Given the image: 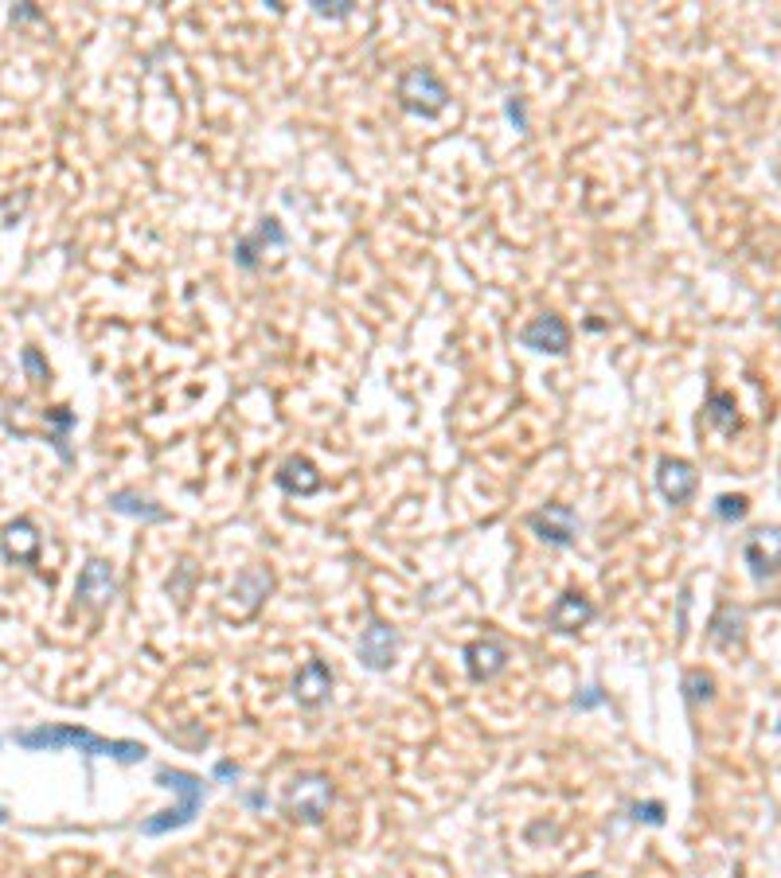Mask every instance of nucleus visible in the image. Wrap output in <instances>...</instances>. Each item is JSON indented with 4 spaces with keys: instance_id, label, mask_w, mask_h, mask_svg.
I'll return each instance as SVG.
<instances>
[{
    "instance_id": "5701e85b",
    "label": "nucleus",
    "mask_w": 781,
    "mask_h": 878,
    "mask_svg": "<svg viewBox=\"0 0 781 878\" xmlns=\"http://www.w3.org/2000/svg\"><path fill=\"white\" fill-rule=\"evenodd\" d=\"M24 367H28V375H32V383H47L51 379V371H47V363L40 360V352L36 348H24Z\"/></svg>"
},
{
    "instance_id": "4468645a",
    "label": "nucleus",
    "mask_w": 781,
    "mask_h": 878,
    "mask_svg": "<svg viewBox=\"0 0 781 878\" xmlns=\"http://www.w3.org/2000/svg\"><path fill=\"white\" fill-rule=\"evenodd\" d=\"M0 551L8 562H36L40 555V531L32 519H12L0 531Z\"/></svg>"
},
{
    "instance_id": "393cba45",
    "label": "nucleus",
    "mask_w": 781,
    "mask_h": 878,
    "mask_svg": "<svg viewBox=\"0 0 781 878\" xmlns=\"http://www.w3.org/2000/svg\"><path fill=\"white\" fill-rule=\"evenodd\" d=\"M602 699H606V695H602V687H586V691L575 699V707H578V711H590V707H598Z\"/></svg>"
},
{
    "instance_id": "a878e982",
    "label": "nucleus",
    "mask_w": 781,
    "mask_h": 878,
    "mask_svg": "<svg viewBox=\"0 0 781 878\" xmlns=\"http://www.w3.org/2000/svg\"><path fill=\"white\" fill-rule=\"evenodd\" d=\"M313 12H321V16H348V12H352V4H329V0H313Z\"/></svg>"
},
{
    "instance_id": "20e7f679",
    "label": "nucleus",
    "mask_w": 781,
    "mask_h": 878,
    "mask_svg": "<svg viewBox=\"0 0 781 878\" xmlns=\"http://www.w3.org/2000/svg\"><path fill=\"white\" fill-rule=\"evenodd\" d=\"M286 812L293 820H305V824H317L332 804V781L325 773H301L293 777L286 789Z\"/></svg>"
},
{
    "instance_id": "f257e3e1",
    "label": "nucleus",
    "mask_w": 781,
    "mask_h": 878,
    "mask_svg": "<svg viewBox=\"0 0 781 878\" xmlns=\"http://www.w3.org/2000/svg\"><path fill=\"white\" fill-rule=\"evenodd\" d=\"M16 746L24 750H63V746H75L90 758H114L125 761V765H137V761L149 758V750L141 742H110V738H98L83 726H36V730H20L16 734Z\"/></svg>"
},
{
    "instance_id": "ddd939ff",
    "label": "nucleus",
    "mask_w": 781,
    "mask_h": 878,
    "mask_svg": "<svg viewBox=\"0 0 781 878\" xmlns=\"http://www.w3.org/2000/svg\"><path fill=\"white\" fill-rule=\"evenodd\" d=\"M399 656V633L391 625H368L364 637H360V660L368 664L371 672H387Z\"/></svg>"
},
{
    "instance_id": "c85d7f7f",
    "label": "nucleus",
    "mask_w": 781,
    "mask_h": 878,
    "mask_svg": "<svg viewBox=\"0 0 781 878\" xmlns=\"http://www.w3.org/2000/svg\"><path fill=\"white\" fill-rule=\"evenodd\" d=\"M0 824H4V808H0Z\"/></svg>"
},
{
    "instance_id": "9b49d317",
    "label": "nucleus",
    "mask_w": 781,
    "mask_h": 878,
    "mask_svg": "<svg viewBox=\"0 0 781 878\" xmlns=\"http://www.w3.org/2000/svg\"><path fill=\"white\" fill-rule=\"evenodd\" d=\"M504 664H508V644L496 637V633L473 640V644L465 648V668H469V679H477V683H485V679H493L496 672H504Z\"/></svg>"
},
{
    "instance_id": "412c9836",
    "label": "nucleus",
    "mask_w": 781,
    "mask_h": 878,
    "mask_svg": "<svg viewBox=\"0 0 781 878\" xmlns=\"http://www.w3.org/2000/svg\"><path fill=\"white\" fill-rule=\"evenodd\" d=\"M746 512H750V500H746V496H719V500H715V516L723 519V523H739Z\"/></svg>"
},
{
    "instance_id": "cd10ccee",
    "label": "nucleus",
    "mask_w": 781,
    "mask_h": 878,
    "mask_svg": "<svg viewBox=\"0 0 781 878\" xmlns=\"http://www.w3.org/2000/svg\"><path fill=\"white\" fill-rule=\"evenodd\" d=\"M223 781H231V777H239V765H231V761H219V769H215Z\"/></svg>"
},
{
    "instance_id": "aec40b11",
    "label": "nucleus",
    "mask_w": 781,
    "mask_h": 878,
    "mask_svg": "<svg viewBox=\"0 0 781 878\" xmlns=\"http://www.w3.org/2000/svg\"><path fill=\"white\" fill-rule=\"evenodd\" d=\"M262 242H286V235H282V227H278V219H262V227H258V235L254 239H243L239 242V266H254V246H262Z\"/></svg>"
},
{
    "instance_id": "dca6fc26",
    "label": "nucleus",
    "mask_w": 781,
    "mask_h": 878,
    "mask_svg": "<svg viewBox=\"0 0 781 878\" xmlns=\"http://www.w3.org/2000/svg\"><path fill=\"white\" fill-rule=\"evenodd\" d=\"M321 484H325V477L317 473V465L309 457H289L278 469V488L289 496H313V492H321Z\"/></svg>"
},
{
    "instance_id": "c756f323",
    "label": "nucleus",
    "mask_w": 781,
    "mask_h": 878,
    "mask_svg": "<svg viewBox=\"0 0 781 878\" xmlns=\"http://www.w3.org/2000/svg\"><path fill=\"white\" fill-rule=\"evenodd\" d=\"M778 328H781V313H778Z\"/></svg>"
},
{
    "instance_id": "f8f14e48",
    "label": "nucleus",
    "mask_w": 781,
    "mask_h": 878,
    "mask_svg": "<svg viewBox=\"0 0 781 878\" xmlns=\"http://www.w3.org/2000/svg\"><path fill=\"white\" fill-rule=\"evenodd\" d=\"M329 691H332V668L325 660L301 664V672L293 679V699H297V707L313 711V707H321V703L329 699Z\"/></svg>"
},
{
    "instance_id": "a211bd4d",
    "label": "nucleus",
    "mask_w": 781,
    "mask_h": 878,
    "mask_svg": "<svg viewBox=\"0 0 781 878\" xmlns=\"http://www.w3.org/2000/svg\"><path fill=\"white\" fill-rule=\"evenodd\" d=\"M110 508H114L118 516L145 519V523H165V519H168L165 508H157L153 500H145V496H137V492H129V488H122V492H114V496H110Z\"/></svg>"
},
{
    "instance_id": "f03ea898",
    "label": "nucleus",
    "mask_w": 781,
    "mask_h": 878,
    "mask_svg": "<svg viewBox=\"0 0 781 878\" xmlns=\"http://www.w3.org/2000/svg\"><path fill=\"white\" fill-rule=\"evenodd\" d=\"M157 781H161L165 789H172V793L180 797V804L161 812V816H153V820H145V824H141V836H165V832H176V828L192 824V816H196L200 804H204V781L192 777V773H184V769L161 765V769H157Z\"/></svg>"
},
{
    "instance_id": "b1692460",
    "label": "nucleus",
    "mask_w": 781,
    "mask_h": 878,
    "mask_svg": "<svg viewBox=\"0 0 781 878\" xmlns=\"http://www.w3.org/2000/svg\"><path fill=\"white\" fill-rule=\"evenodd\" d=\"M633 812H637V820H645V824H664V808H660L657 800H653V804H637Z\"/></svg>"
},
{
    "instance_id": "1a4fd4ad",
    "label": "nucleus",
    "mask_w": 781,
    "mask_h": 878,
    "mask_svg": "<svg viewBox=\"0 0 781 878\" xmlns=\"http://www.w3.org/2000/svg\"><path fill=\"white\" fill-rule=\"evenodd\" d=\"M520 344L532 348V352H551V356H563L571 348V328L559 313H543L532 324L520 328Z\"/></svg>"
},
{
    "instance_id": "6e6552de",
    "label": "nucleus",
    "mask_w": 781,
    "mask_h": 878,
    "mask_svg": "<svg viewBox=\"0 0 781 878\" xmlns=\"http://www.w3.org/2000/svg\"><path fill=\"white\" fill-rule=\"evenodd\" d=\"M742 559L754 578H770L781 566V527H758L742 543Z\"/></svg>"
},
{
    "instance_id": "2eb2a0df",
    "label": "nucleus",
    "mask_w": 781,
    "mask_h": 878,
    "mask_svg": "<svg viewBox=\"0 0 781 878\" xmlns=\"http://www.w3.org/2000/svg\"><path fill=\"white\" fill-rule=\"evenodd\" d=\"M598 617V609H594V601L582 598V594H563V598L551 605V613H547V625L555 629V633H575L582 625H590Z\"/></svg>"
},
{
    "instance_id": "f3484780",
    "label": "nucleus",
    "mask_w": 781,
    "mask_h": 878,
    "mask_svg": "<svg viewBox=\"0 0 781 878\" xmlns=\"http://www.w3.org/2000/svg\"><path fill=\"white\" fill-rule=\"evenodd\" d=\"M742 625H746V613L735 609L731 601H723L719 609H715V617H711V625H707V633L711 640L719 644V648H735L742 640Z\"/></svg>"
},
{
    "instance_id": "423d86ee",
    "label": "nucleus",
    "mask_w": 781,
    "mask_h": 878,
    "mask_svg": "<svg viewBox=\"0 0 781 878\" xmlns=\"http://www.w3.org/2000/svg\"><path fill=\"white\" fill-rule=\"evenodd\" d=\"M528 527L551 547H571L578 535V516L571 504H543L539 512L528 516Z\"/></svg>"
},
{
    "instance_id": "0eeeda50",
    "label": "nucleus",
    "mask_w": 781,
    "mask_h": 878,
    "mask_svg": "<svg viewBox=\"0 0 781 878\" xmlns=\"http://www.w3.org/2000/svg\"><path fill=\"white\" fill-rule=\"evenodd\" d=\"M118 594V574L106 559H90L75 582V598L83 601L86 609H106Z\"/></svg>"
},
{
    "instance_id": "39448f33",
    "label": "nucleus",
    "mask_w": 781,
    "mask_h": 878,
    "mask_svg": "<svg viewBox=\"0 0 781 878\" xmlns=\"http://www.w3.org/2000/svg\"><path fill=\"white\" fill-rule=\"evenodd\" d=\"M274 590V574L266 570V566H250V570H243L239 578H235V586H231V601H227V617H254L258 609H262V601H266V594Z\"/></svg>"
},
{
    "instance_id": "7ed1b4c3",
    "label": "nucleus",
    "mask_w": 781,
    "mask_h": 878,
    "mask_svg": "<svg viewBox=\"0 0 781 878\" xmlns=\"http://www.w3.org/2000/svg\"><path fill=\"white\" fill-rule=\"evenodd\" d=\"M395 94H399V106H403L407 114H418V118H434V114H442V110L450 106V90H446V82L438 79L434 67H411V71H403Z\"/></svg>"
},
{
    "instance_id": "6ab92c4d",
    "label": "nucleus",
    "mask_w": 781,
    "mask_h": 878,
    "mask_svg": "<svg viewBox=\"0 0 781 878\" xmlns=\"http://www.w3.org/2000/svg\"><path fill=\"white\" fill-rule=\"evenodd\" d=\"M707 418L723 430V434H735L742 422H739V406H735V399L727 395V391H715L711 399H707Z\"/></svg>"
},
{
    "instance_id": "bb28decb",
    "label": "nucleus",
    "mask_w": 781,
    "mask_h": 878,
    "mask_svg": "<svg viewBox=\"0 0 781 878\" xmlns=\"http://www.w3.org/2000/svg\"><path fill=\"white\" fill-rule=\"evenodd\" d=\"M508 118L516 121L520 129H528V121H524V102H520V98H512V102H508Z\"/></svg>"
},
{
    "instance_id": "9d476101",
    "label": "nucleus",
    "mask_w": 781,
    "mask_h": 878,
    "mask_svg": "<svg viewBox=\"0 0 781 878\" xmlns=\"http://www.w3.org/2000/svg\"><path fill=\"white\" fill-rule=\"evenodd\" d=\"M699 473L684 457H664L657 465V488L668 504H688L696 496Z\"/></svg>"
},
{
    "instance_id": "4be33fe9",
    "label": "nucleus",
    "mask_w": 781,
    "mask_h": 878,
    "mask_svg": "<svg viewBox=\"0 0 781 878\" xmlns=\"http://www.w3.org/2000/svg\"><path fill=\"white\" fill-rule=\"evenodd\" d=\"M684 687H688V703L696 707L699 699L707 703L711 695H715V679L707 676V672H688V679H684Z\"/></svg>"
}]
</instances>
